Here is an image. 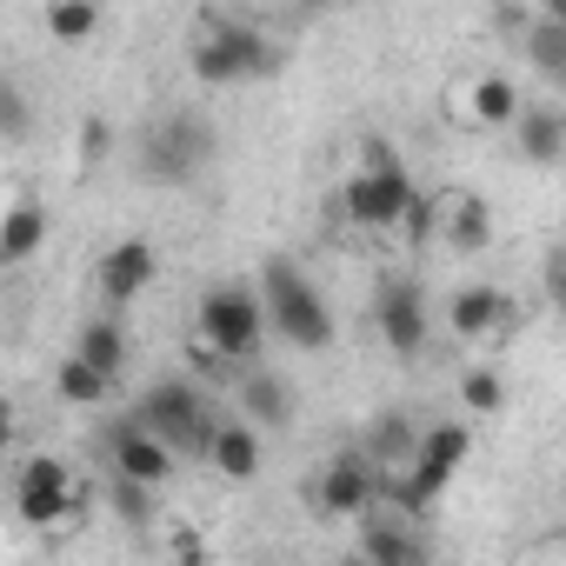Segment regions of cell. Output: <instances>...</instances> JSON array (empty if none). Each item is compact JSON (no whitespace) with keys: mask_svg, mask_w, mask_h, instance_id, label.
<instances>
[{"mask_svg":"<svg viewBox=\"0 0 566 566\" xmlns=\"http://www.w3.org/2000/svg\"><path fill=\"white\" fill-rule=\"evenodd\" d=\"M260 301H266V321H273V334L287 340V347H301V354L334 347V314H327L321 287L287 253H266L260 260Z\"/></svg>","mask_w":566,"mask_h":566,"instance_id":"1","label":"cell"},{"mask_svg":"<svg viewBox=\"0 0 566 566\" xmlns=\"http://www.w3.org/2000/svg\"><path fill=\"white\" fill-rule=\"evenodd\" d=\"M193 327H200V347H207V354H220V360H233V367H253L260 340L273 334L260 287H240V280H220V287H207V294H200Z\"/></svg>","mask_w":566,"mask_h":566,"instance_id":"2","label":"cell"},{"mask_svg":"<svg viewBox=\"0 0 566 566\" xmlns=\"http://www.w3.org/2000/svg\"><path fill=\"white\" fill-rule=\"evenodd\" d=\"M140 427H147V433H160L174 453H200V460H207L220 413L207 407V394H200L193 380H160V387H147V394H140Z\"/></svg>","mask_w":566,"mask_h":566,"instance_id":"3","label":"cell"},{"mask_svg":"<svg viewBox=\"0 0 566 566\" xmlns=\"http://www.w3.org/2000/svg\"><path fill=\"white\" fill-rule=\"evenodd\" d=\"M280 67V48L247 28V21H207L200 48H193V74L207 87H227V81H253V74H273Z\"/></svg>","mask_w":566,"mask_h":566,"instance_id":"4","label":"cell"},{"mask_svg":"<svg viewBox=\"0 0 566 566\" xmlns=\"http://www.w3.org/2000/svg\"><path fill=\"white\" fill-rule=\"evenodd\" d=\"M374 327H380V340L400 360L427 354V287H420L413 273H387L380 287H374Z\"/></svg>","mask_w":566,"mask_h":566,"instance_id":"5","label":"cell"},{"mask_svg":"<svg viewBox=\"0 0 566 566\" xmlns=\"http://www.w3.org/2000/svg\"><path fill=\"white\" fill-rule=\"evenodd\" d=\"M207 160H213V127H207L200 114H167V120L147 134V180L180 187V180H193Z\"/></svg>","mask_w":566,"mask_h":566,"instance_id":"6","label":"cell"},{"mask_svg":"<svg viewBox=\"0 0 566 566\" xmlns=\"http://www.w3.org/2000/svg\"><path fill=\"white\" fill-rule=\"evenodd\" d=\"M307 500H314L327 520H367V513H380V467H374L367 453H340V460H327V467L314 473Z\"/></svg>","mask_w":566,"mask_h":566,"instance_id":"7","label":"cell"},{"mask_svg":"<svg viewBox=\"0 0 566 566\" xmlns=\"http://www.w3.org/2000/svg\"><path fill=\"white\" fill-rule=\"evenodd\" d=\"M413 193H420V187H413L407 174H394V180H387V174H354V180L340 187V213H347L354 227H380V233H387V227L407 220Z\"/></svg>","mask_w":566,"mask_h":566,"instance_id":"8","label":"cell"},{"mask_svg":"<svg viewBox=\"0 0 566 566\" xmlns=\"http://www.w3.org/2000/svg\"><path fill=\"white\" fill-rule=\"evenodd\" d=\"M114 473L120 480H140V486H167L174 473H180V453L160 440V433H147L140 427V413H127V420H114Z\"/></svg>","mask_w":566,"mask_h":566,"instance_id":"9","label":"cell"},{"mask_svg":"<svg viewBox=\"0 0 566 566\" xmlns=\"http://www.w3.org/2000/svg\"><path fill=\"white\" fill-rule=\"evenodd\" d=\"M154 273H160V253L147 247V240H114L107 253H101V301L107 307H134L147 287H154Z\"/></svg>","mask_w":566,"mask_h":566,"instance_id":"10","label":"cell"},{"mask_svg":"<svg viewBox=\"0 0 566 566\" xmlns=\"http://www.w3.org/2000/svg\"><path fill=\"white\" fill-rule=\"evenodd\" d=\"M360 559L367 566H433V546L413 520H387V513H367L360 520Z\"/></svg>","mask_w":566,"mask_h":566,"instance_id":"11","label":"cell"},{"mask_svg":"<svg viewBox=\"0 0 566 566\" xmlns=\"http://www.w3.org/2000/svg\"><path fill=\"white\" fill-rule=\"evenodd\" d=\"M513 321V301L493 287V280H473V287H460L453 301H447V327L460 334V340H480V334H500Z\"/></svg>","mask_w":566,"mask_h":566,"instance_id":"12","label":"cell"},{"mask_svg":"<svg viewBox=\"0 0 566 566\" xmlns=\"http://www.w3.org/2000/svg\"><path fill=\"white\" fill-rule=\"evenodd\" d=\"M260 460H266V440H260V427L253 420H220L213 427V447H207V467L220 473V480H253L260 473Z\"/></svg>","mask_w":566,"mask_h":566,"instance_id":"13","label":"cell"},{"mask_svg":"<svg viewBox=\"0 0 566 566\" xmlns=\"http://www.w3.org/2000/svg\"><path fill=\"white\" fill-rule=\"evenodd\" d=\"M513 140H520V154H526L533 167H553V160L566 154V114H559V107H539V101H526V114H520Z\"/></svg>","mask_w":566,"mask_h":566,"instance_id":"14","label":"cell"},{"mask_svg":"<svg viewBox=\"0 0 566 566\" xmlns=\"http://www.w3.org/2000/svg\"><path fill=\"white\" fill-rule=\"evenodd\" d=\"M240 407H247L253 427H287V420H294V394H287V380L266 374V367H247V380H240Z\"/></svg>","mask_w":566,"mask_h":566,"instance_id":"15","label":"cell"},{"mask_svg":"<svg viewBox=\"0 0 566 566\" xmlns=\"http://www.w3.org/2000/svg\"><path fill=\"white\" fill-rule=\"evenodd\" d=\"M467 107H473V120H486V127H520V114H526V101H520V87H513L506 74H480V81L467 87Z\"/></svg>","mask_w":566,"mask_h":566,"instance_id":"16","label":"cell"},{"mask_svg":"<svg viewBox=\"0 0 566 566\" xmlns=\"http://www.w3.org/2000/svg\"><path fill=\"white\" fill-rule=\"evenodd\" d=\"M74 354H81L94 374L120 380V374H127V327H120V321H87L81 340H74Z\"/></svg>","mask_w":566,"mask_h":566,"instance_id":"17","label":"cell"},{"mask_svg":"<svg viewBox=\"0 0 566 566\" xmlns=\"http://www.w3.org/2000/svg\"><path fill=\"white\" fill-rule=\"evenodd\" d=\"M467 453H473V427L467 420H433V427H420V467H440V473H460L467 467Z\"/></svg>","mask_w":566,"mask_h":566,"instance_id":"18","label":"cell"},{"mask_svg":"<svg viewBox=\"0 0 566 566\" xmlns=\"http://www.w3.org/2000/svg\"><path fill=\"white\" fill-rule=\"evenodd\" d=\"M486 240H493V207H486L480 193L447 200V247H453V253H480Z\"/></svg>","mask_w":566,"mask_h":566,"instance_id":"19","label":"cell"},{"mask_svg":"<svg viewBox=\"0 0 566 566\" xmlns=\"http://www.w3.org/2000/svg\"><path fill=\"white\" fill-rule=\"evenodd\" d=\"M41 240H48V213H41V200H14L8 227H0V260L21 266V260L41 253Z\"/></svg>","mask_w":566,"mask_h":566,"instance_id":"20","label":"cell"},{"mask_svg":"<svg viewBox=\"0 0 566 566\" xmlns=\"http://www.w3.org/2000/svg\"><path fill=\"white\" fill-rule=\"evenodd\" d=\"M54 394L67 400V407H81V413H94V407H107V394H114V380L107 374H94L81 354H67L61 367H54Z\"/></svg>","mask_w":566,"mask_h":566,"instance_id":"21","label":"cell"},{"mask_svg":"<svg viewBox=\"0 0 566 566\" xmlns=\"http://www.w3.org/2000/svg\"><path fill=\"white\" fill-rule=\"evenodd\" d=\"M413 453H420V433H413L407 413H387V420L374 427V440H367V460H374L380 473H400V460L413 467Z\"/></svg>","mask_w":566,"mask_h":566,"instance_id":"22","label":"cell"},{"mask_svg":"<svg viewBox=\"0 0 566 566\" xmlns=\"http://www.w3.org/2000/svg\"><path fill=\"white\" fill-rule=\"evenodd\" d=\"M14 513H21L28 526H61V520L74 513V480H61V486H28V480H14Z\"/></svg>","mask_w":566,"mask_h":566,"instance_id":"23","label":"cell"},{"mask_svg":"<svg viewBox=\"0 0 566 566\" xmlns=\"http://www.w3.org/2000/svg\"><path fill=\"white\" fill-rule=\"evenodd\" d=\"M107 506L127 520V526H154L160 520V486H140V480H107Z\"/></svg>","mask_w":566,"mask_h":566,"instance_id":"24","label":"cell"},{"mask_svg":"<svg viewBox=\"0 0 566 566\" xmlns=\"http://www.w3.org/2000/svg\"><path fill=\"white\" fill-rule=\"evenodd\" d=\"M460 407L480 413V420H493V413L506 407V380H500L493 367H467V374H460Z\"/></svg>","mask_w":566,"mask_h":566,"instance_id":"25","label":"cell"},{"mask_svg":"<svg viewBox=\"0 0 566 566\" xmlns=\"http://www.w3.org/2000/svg\"><path fill=\"white\" fill-rule=\"evenodd\" d=\"M41 28H48L54 41H87V34L101 28V8H87V0H54V8L41 14Z\"/></svg>","mask_w":566,"mask_h":566,"instance_id":"26","label":"cell"},{"mask_svg":"<svg viewBox=\"0 0 566 566\" xmlns=\"http://www.w3.org/2000/svg\"><path fill=\"white\" fill-rule=\"evenodd\" d=\"M433 227H447V193H427V187H420V193H413V207H407V220H400V233L420 247Z\"/></svg>","mask_w":566,"mask_h":566,"instance_id":"27","label":"cell"},{"mask_svg":"<svg viewBox=\"0 0 566 566\" xmlns=\"http://www.w3.org/2000/svg\"><path fill=\"white\" fill-rule=\"evenodd\" d=\"M360 174H387V180L407 174V167H400V147L380 140V134H367V140H360Z\"/></svg>","mask_w":566,"mask_h":566,"instance_id":"28","label":"cell"},{"mask_svg":"<svg viewBox=\"0 0 566 566\" xmlns=\"http://www.w3.org/2000/svg\"><path fill=\"white\" fill-rule=\"evenodd\" d=\"M546 301L559 307V321H566V253H553L546 260Z\"/></svg>","mask_w":566,"mask_h":566,"instance_id":"29","label":"cell"},{"mask_svg":"<svg viewBox=\"0 0 566 566\" xmlns=\"http://www.w3.org/2000/svg\"><path fill=\"white\" fill-rule=\"evenodd\" d=\"M0 101H8V134L21 140V134H28V107H21V87H0Z\"/></svg>","mask_w":566,"mask_h":566,"instance_id":"30","label":"cell"},{"mask_svg":"<svg viewBox=\"0 0 566 566\" xmlns=\"http://www.w3.org/2000/svg\"><path fill=\"white\" fill-rule=\"evenodd\" d=\"M174 546H180V559H187V566H200V539H193V533H174Z\"/></svg>","mask_w":566,"mask_h":566,"instance_id":"31","label":"cell"},{"mask_svg":"<svg viewBox=\"0 0 566 566\" xmlns=\"http://www.w3.org/2000/svg\"><path fill=\"white\" fill-rule=\"evenodd\" d=\"M340 566H367V559H360V553H354V559H340Z\"/></svg>","mask_w":566,"mask_h":566,"instance_id":"32","label":"cell"}]
</instances>
